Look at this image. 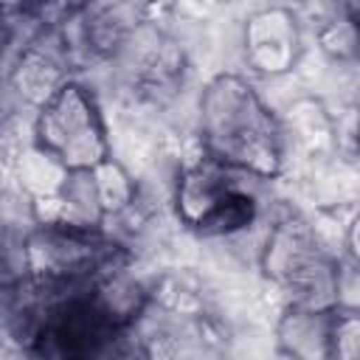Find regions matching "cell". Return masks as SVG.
<instances>
[{"instance_id": "obj_1", "label": "cell", "mask_w": 360, "mask_h": 360, "mask_svg": "<svg viewBox=\"0 0 360 360\" xmlns=\"http://www.w3.org/2000/svg\"><path fill=\"white\" fill-rule=\"evenodd\" d=\"M202 129L211 155L259 177L278 172V132L256 93L236 76H219L202 96Z\"/></svg>"}, {"instance_id": "obj_2", "label": "cell", "mask_w": 360, "mask_h": 360, "mask_svg": "<svg viewBox=\"0 0 360 360\" xmlns=\"http://www.w3.org/2000/svg\"><path fill=\"white\" fill-rule=\"evenodd\" d=\"M37 141L68 172L96 169L107 160V141L90 96L79 84H62L37 121Z\"/></svg>"}, {"instance_id": "obj_3", "label": "cell", "mask_w": 360, "mask_h": 360, "mask_svg": "<svg viewBox=\"0 0 360 360\" xmlns=\"http://www.w3.org/2000/svg\"><path fill=\"white\" fill-rule=\"evenodd\" d=\"M177 211L202 233H228L253 219V197L242 191L214 158V163H200L183 174L177 186Z\"/></svg>"}, {"instance_id": "obj_4", "label": "cell", "mask_w": 360, "mask_h": 360, "mask_svg": "<svg viewBox=\"0 0 360 360\" xmlns=\"http://www.w3.org/2000/svg\"><path fill=\"white\" fill-rule=\"evenodd\" d=\"M245 45H248V59L256 65V70L284 73L295 59L298 31L287 11L270 8L250 20L245 31Z\"/></svg>"}, {"instance_id": "obj_5", "label": "cell", "mask_w": 360, "mask_h": 360, "mask_svg": "<svg viewBox=\"0 0 360 360\" xmlns=\"http://www.w3.org/2000/svg\"><path fill=\"white\" fill-rule=\"evenodd\" d=\"M278 346L292 357H329L332 352V309L298 307L278 323Z\"/></svg>"}, {"instance_id": "obj_6", "label": "cell", "mask_w": 360, "mask_h": 360, "mask_svg": "<svg viewBox=\"0 0 360 360\" xmlns=\"http://www.w3.org/2000/svg\"><path fill=\"white\" fill-rule=\"evenodd\" d=\"M329 357H360V309H332V352Z\"/></svg>"}, {"instance_id": "obj_7", "label": "cell", "mask_w": 360, "mask_h": 360, "mask_svg": "<svg viewBox=\"0 0 360 360\" xmlns=\"http://www.w3.org/2000/svg\"><path fill=\"white\" fill-rule=\"evenodd\" d=\"M349 248H352L354 259L360 262V217H357V219H354V225L349 228Z\"/></svg>"}]
</instances>
